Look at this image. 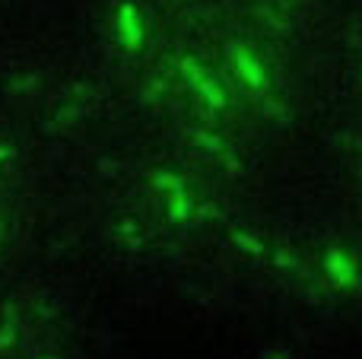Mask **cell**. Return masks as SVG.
<instances>
[{
    "mask_svg": "<svg viewBox=\"0 0 362 359\" xmlns=\"http://www.w3.org/2000/svg\"><path fill=\"white\" fill-rule=\"evenodd\" d=\"M35 359H61V356H35Z\"/></svg>",
    "mask_w": 362,
    "mask_h": 359,
    "instance_id": "cell-10",
    "label": "cell"
},
{
    "mask_svg": "<svg viewBox=\"0 0 362 359\" xmlns=\"http://www.w3.org/2000/svg\"><path fill=\"white\" fill-rule=\"evenodd\" d=\"M19 328H23V315H19L16 299H6L0 309V353H10L19 341Z\"/></svg>",
    "mask_w": 362,
    "mask_h": 359,
    "instance_id": "cell-4",
    "label": "cell"
},
{
    "mask_svg": "<svg viewBox=\"0 0 362 359\" xmlns=\"http://www.w3.org/2000/svg\"><path fill=\"white\" fill-rule=\"evenodd\" d=\"M165 93H169V80H165V76H156V80L144 89V102L146 105H159Z\"/></svg>",
    "mask_w": 362,
    "mask_h": 359,
    "instance_id": "cell-7",
    "label": "cell"
},
{
    "mask_svg": "<svg viewBox=\"0 0 362 359\" xmlns=\"http://www.w3.org/2000/svg\"><path fill=\"white\" fill-rule=\"evenodd\" d=\"M4 86L10 95H29L35 89H42V73H35V70H29V73H10Z\"/></svg>",
    "mask_w": 362,
    "mask_h": 359,
    "instance_id": "cell-6",
    "label": "cell"
},
{
    "mask_svg": "<svg viewBox=\"0 0 362 359\" xmlns=\"http://www.w3.org/2000/svg\"><path fill=\"white\" fill-rule=\"evenodd\" d=\"M13 159H16V146H13V143H4V140H0V165H4V163H13Z\"/></svg>",
    "mask_w": 362,
    "mask_h": 359,
    "instance_id": "cell-8",
    "label": "cell"
},
{
    "mask_svg": "<svg viewBox=\"0 0 362 359\" xmlns=\"http://www.w3.org/2000/svg\"><path fill=\"white\" fill-rule=\"evenodd\" d=\"M112 239L118 242L124 252H140V248L146 245V235H144V229H140L137 220H118L112 226Z\"/></svg>",
    "mask_w": 362,
    "mask_h": 359,
    "instance_id": "cell-5",
    "label": "cell"
},
{
    "mask_svg": "<svg viewBox=\"0 0 362 359\" xmlns=\"http://www.w3.org/2000/svg\"><path fill=\"white\" fill-rule=\"evenodd\" d=\"M115 38L124 51L140 54L146 45V25H144V13L134 0H118L115 6Z\"/></svg>",
    "mask_w": 362,
    "mask_h": 359,
    "instance_id": "cell-2",
    "label": "cell"
},
{
    "mask_svg": "<svg viewBox=\"0 0 362 359\" xmlns=\"http://www.w3.org/2000/svg\"><path fill=\"white\" fill-rule=\"evenodd\" d=\"M178 70H181V80H185L187 86L200 95V102H204L210 112H223V108L229 105V95H226L223 83L213 80L210 70H206L194 54H181L178 57Z\"/></svg>",
    "mask_w": 362,
    "mask_h": 359,
    "instance_id": "cell-1",
    "label": "cell"
},
{
    "mask_svg": "<svg viewBox=\"0 0 362 359\" xmlns=\"http://www.w3.org/2000/svg\"><path fill=\"white\" fill-rule=\"evenodd\" d=\"M93 95H95V86H93V83H86V80L74 83V86L67 89V99L57 105L54 118L45 124V131H48V134L70 131V127H74L76 121L83 118V112H86V105H89V99H93Z\"/></svg>",
    "mask_w": 362,
    "mask_h": 359,
    "instance_id": "cell-3",
    "label": "cell"
},
{
    "mask_svg": "<svg viewBox=\"0 0 362 359\" xmlns=\"http://www.w3.org/2000/svg\"><path fill=\"white\" fill-rule=\"evenodd\" d=\"M4 233H6V226H4V216H0V245H4Z\"/></svg>",
    "mask_w": 362,
    "mask_h": 359,
    "instance_id": "cell-9",
    "label": "cell"
}]
</instances>
